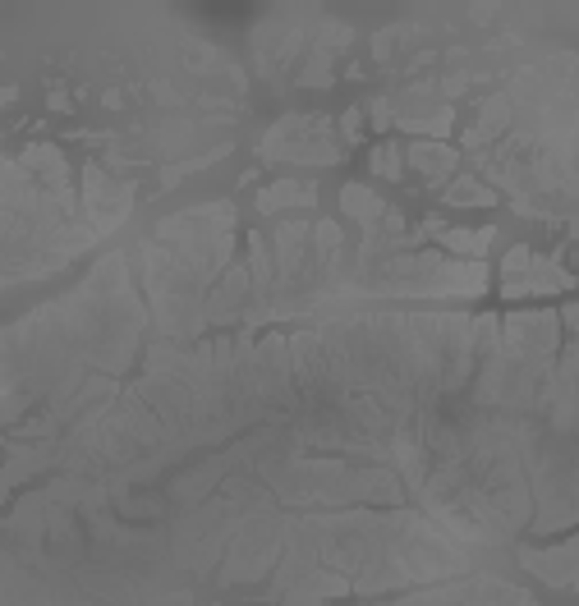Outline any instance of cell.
<instances>
[{
  "mask_svg": "<svg viewBox=\"0 0 579 606\" xmlns=\"http://www.w3.org/2000/svg\"><path fill=\"white\" fill-rule=\"evenodd\" d=\"M373 170H377V175H387V180H396V175H400V152H396L391 143H387V148H377V152H373Z\"/></svg>",
  "mask_w": 579,
  "mask_h": 606,
  "instance_id": "cell-7",
  "label": "cell"
},
{
  "mask_svg": "<svg viewBox=\"0 0 579 606\" xmlns=\"http://www.w3.org/2000/svg\"><path fill=\"white\" fill-rule=\"evenodd\" d=\"M446 202H483V207H492V193L479 189L474 180H460L455 189H446Z\"/></svg>",
  "mask_w": 579,
  "mask_h": 606,
  "instance_id": "cell-6",
  "label": "cell"
},
{
  "mask_svg": "<svg viewBox=\"0 0 579 606\" xmlns=\"http://www.w3.org/2000/svg\"><path fill=\"white\" fill-rule=\"evenodd\" d=\"M409 161H414L419 170H428V175H446V170L455 166V152H446V148H428V143H419V148H409Z\"/></svg>",
  "mask_w": 579,
  "mask_h": 606,
  "instance_id": "cell-4",
  "label": "cell"
},
{
  "mask_svg": "<svg viewBox=\"0 0 579 606\" xmlns=\"http://www.w3.org/2000/svg\"><path fill=\"white\" fill-rule=\"evenodd\" d=\"M313 234H317V249H322V253H336V249H340V230H336L331 221H322Z\"/></svg>",
  "mask_w": 579,
  "mask_h": 606,
  "instance_id": "cell-8",
  "label": "cell"
},
{
  "mask_svg": "<svg viewBox=\"0 0 579 606\" xmlns=\"http://www.w3.org/2000/svg\"><path fill=\"white\" fill-rule=\"evenodd\" d=\"M258 202H263V211H281L285 202H313V189H308V184H276V189H267Z\"/></svg>",
  "mask_w": 579,
  "mask_h": 606,
  "instance_id": "cell-5",
  "label": "cell"
},
{
  "mask_svg": "<svg viewBox=\"0 0 579 606\" xmlns=\"http://www.w3.org/2000/svg\"><path fill=\"white\" fill-rule=\"evenodd\" d=\"M350 592V583L345 579H336V574H322V570H313L308 574V583H299L295 592H285V601H304V606H313V601H326V597H345Z\"/></svg>",
  "mask_w": 579,
  "mask_h": 606,
  "instance_id": "cell-1",
  "label": "cell"
},
{
  "mask_svg": "<svg viewBox=\"0 0 579 606\" xmlns=\"http://www.w3.org/2000/svg\"><path fill=\"white\" fill-rule=\"evenodd\" d=\"M340 202H345V211H350L355 221H364V225H377L387 216V202L373 189H364V184H345L340 189Z\"/></svg>",
  "mask_w": 579,
  "mask_h": 606,
  "instance_id": "cell-2",
  "label": "cell"
},
{
  "mask_svg": "<svg viewBox=\"0 0 579 606\" xmlns=\"http://www.w3.org/2000/svg\"><path fill=\"white\" fill-rule=\"evenodd\" d=\"M492 239H497V230L483 225V230H446V234H441V244H446L450 253H474V258H483Z\"/></svg>",
  "mask_w": 579,
  "mask_h": 606,
  "instance_id": "cell-3",
  "label": "cell"
}]
</instances>
